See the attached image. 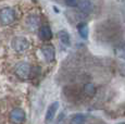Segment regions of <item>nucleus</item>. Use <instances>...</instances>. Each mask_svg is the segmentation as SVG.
<instances>
[{
	"label": "nucleus",
	"mask_w": 125,
	"mask_h": 124,
	"mask_svg": "<svg viewBox=\"0 0 125 124\" xmlns=\"http://www.w3.org/2000/svg\"><path fill=\"white\" fill-rule=\"evenodd\" d=\"M77 32L80 34V36L84 39H87L88 34H89V28H88V25L85 24V23H82L77 26Z\"/></svg>",
	"instance_id": "9b49d317"
},
{
	"label": "nucleus",
	"mask_w": 125,
	"mask_h": 124,
	"mask_svg": "<svg viewBox=\"0 0 125 124\" xmlns=\"http://www.w3.org/2000/svg\"><path fill=\"white\" fill-rule=\"evenodd\" d=\"M84 93H85V95H87V96H94L96 93V87L95 85L93 84V83H87V84H85V86H84Z\"/></svg>",
	"instance_id": "ddd939ff"
},
{
	"label": "nucleus",
	"mask_w": 125,
	"mask_h": 124,
	"mask_svg": "<svg viewBox=\"0 0 125 124\" xmlns=\"http://www.w3.org/2000/svg\"><path fill=\"white\" fill-rule=\"evenodd\" d=\"M117 56H119L120 58H122V59H124L125 60V47L120 48L119 50H117Z\"/></svg>",
	"instance_id": "2eb2a0df"
},
{
	"label": "nucleus",
	"mask_w": 125,
	"mask_h": 124,
	"mask_svg": "<svg viewBox=\"0 0 125 124\" xmlns=\"http://www.w3.org/2000/svg\"><path fill=\"white\" fill-rule=\"evenodd\" d=\"M85 121H86V118L84 114L76 113L74 115H72V118L70 119V124H84Z\"/></svg>",
	"instance_id": "f8f14e48"
},
{
	"label": "nucleus",
	"mask_w": 125,
	"mask_h": 124,
	"mask_svg": "<svg viewBox=\"0 0 125 124\" xmlns=\"http://www.w3.org/2000/svg\"><path fill=\"white\" fill-rule=\"evenodd\" d=\"M117 124H125V122H120V123H117Z\"/></svg>",
	"instance_id": "dca6fc26"
},
{
	"label": "nucleus",
	"mask_w": 125,
	"mask_h": 124,
	"mask_svg": "<svg viewBox=\"0 0 125 124\" xmlns=\"http://www.w3.org/2000/svg\"><path fill=\"white\" fill-rule=\"evenodd\" d=\"M11 45H12V48L15 50L16 52H24L30 47V41L27 40V38L23 36H18L12 39Z\"/></svg>",
	"instance_id": "7ed1b4c3"
},
{
	"label": "nucleus",
	"mask_w": 125,
	"mask_h": 124,
	"mask_svg": "<svg viewBox=\"0 0 125 124\" xmlns=\"http://www.w3.org/2000/svg\"><path fill=\"white\" fill-rule=\"evenodd\" d=\"M77 8L82 13H90L93 10V3L90 0H80L77 2Z\"/></svg>",
	"instance_id": "6e6552de"
},
{
	"label": "nucleus",
	"mask_w": 125,
	"mask_h": 124,
	"mask_svg": "<svg viewBox=\"0 0 125 124\" xmlns=\"http://www.w3.org/2000/svg\"><path fill=\"white\" fill-rule=\"evenodd\" d=\"M59 101H53L49 104L47 111H46V115H45V122L46 123H50L53 121L54 116L57 114V111L59 109Z\"/></svg>",
	"instance_id": "39448f33"
},
{
	"label": "nucleus",
	"mask_w": 125,
	"mask_h": 124,
	"mask_svg": "<svg viewBox=\"0 0 125 124\" xmlns=\"http://www.w3.org/2000/svg\"><path fill=\"white\" fill-rule=\"evenodd\" d=\"M31 71H32V66L30 63L27 62H19L14 68V73L16 74V76L22 80H26L28 78V76L31 75Z\"/></svg>",
	"instance_id": "f03ea898"
},
{
	"label": "nucleus",
	"mask_w": 125,
	"mask_h": 124,
	"mask_svg": "<svg viewBox=\"0 0 125 124\" xmlns=\"http://www.w3.org/2000/svg\"><path fill=\"white\" fill-rule=\"evenodd\" d=\"M58 38H59V40L64 46H68V47L71 46V36H70V34L66 31H64V30L60 31L58 33Z\"/></svg>",
	"instance_id": "9d476101"
},
{
	"label": "nucleus",
	"mask_w": 125,
	"mask_h": 124,
	"mask_svg": "<svg viewBox=\"0 0 125 124\" xmlns=\"http://www.w3.org/2000/svg\"><path fill=\"white\" fill-rule=\"evenodd\" d=\"M64 1H65V4L68 7H75L77 6L78 0H64Z\"/></svg>",
	"instance_id": "4468645a"
},
{
	"label": "nucleus",
	"mask_w": 125,
	"mask_h": 124,
	"mask_svg": "<svg viewBox=\"0 0 125 124\" xmlns=\"http://www.w3.org/2000/svg\"><path fill=\"white\" fill-rule=\"evenodd\" d=\"M15 21V12L12 8L6 7L0 10V23L2 25H10Z\"/></svg>",
	"instance_id": "f257e3e1"
},
{
	"label": "nucleus",
	"mask_w": 125,
	"mask_h": 124,
	"mask_svg": "<svg viewBox=\"0 0 125 124\" xmlns=\"http://www.w3.org/2000/svg\"><path fill=\"white\" fill-rule=\"evenodd\" d=\"M42 53L45 57L46 60L49 62L53 61L54 58H56V51H54V48L52 45H45V46H42Z\"/></svg>",
	"instance_id": "423d86ee"
},
{
	"label": "nucleus",
	"mask_w": 125,
	"mask_h": 124,
	"mask_svg": "<svg viewBox=\"0 0 125 124\" xmlns=\"http://www.w3.org/2000/svg\"><path fill=\"white\" fill-rule=\"evenodd\" d=\"M25 112L21 108H15L10 113V121L13 124H21L25 121Z\"/></svg>",
	"instance_id": "20e7f679"
},
{
	"label": "nucleus",
	"mask_w": 125,
	"mask_h": 124,
	"mask_svg": "<svg viewBox=\"0 0 125 124\" xmlns=\"http://www.w3.org/2000/svg\"><path fill=\"white\" fill-rule=\"evenodd\" d=\"M39 23H40V20L37 15H30L26 20V24H27L28 28L30 30H37L39 27Z\"/></svg>",
	"instance_id": "1a4fd4ad"
},
{
	"label": "nucleus",
	"mask_w": 125,
	"mask_h": 124,
	"mask_svg": "<svg viewBox=\"0 0 125 124\" xmlns=\"http://www.w3.org/2000/svg\"><path fill=\"white\" fill-rule=\"evenodd\" d=\"M38 35H39V38L44 41H47V40H50L52 37V32L51 28L47 25H42L39 27V31H38Z\"/></svg>",
	"instance_id": "0eeeda50"
}]
</instances>
